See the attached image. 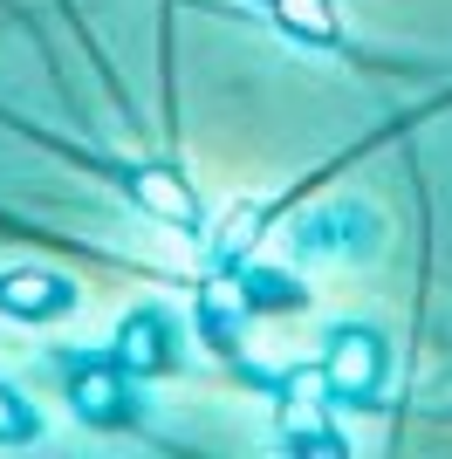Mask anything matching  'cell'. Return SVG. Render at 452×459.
<instances>
[{
	"label": "cell",
	"instance_id": "1",
	"mask_svg": "<svg viewBox=\"0 0 452 459\" xmlns=\"http://www.w3.org/2000/svg\"><path fill=\"white\" fill-rule=\"evenodd\" d=\"M131 192H137V206H144L151 220H165V227H178V233L199 227V199L186 192V178L158 172V165H137V172H131Z\"/></svg>",
	"mask_w": 452,
	"mask_h": 459
},
{
	"label": "cell",
	"instance_id": "4",
	"mask_svg": "<svg viewBox=\"0 0 452 459\" xmlns=\"http://www.w3.org/2000/svg\"><path fill=\"white\" fill-rule=\"evenodd\" d=\"M377 377V336H363V329H350L336 343V384H350V391H363V384Z\"/></svg>",
	"mask_w": 452,
	"mask_h": 459
},
{
	"label": "cell",
	"instance_id": "5",
	"mask_svg": "<svg viewBox=\"0 0 452 459\" xmlns=\"http://www.w3.org/2000/svg\"><path fill=\"white\" fill-rule=\"evenodd\" d=\"M0 439H35V411H28V404L21 398H7V391H0Z\"/></svg>",
	"mask_w": 452,
	"mask_h": 459
},
{
	"label": "cell",
	"instance_id": "2",
	"mask_svg": "<svg viewBox=\"0 0 452 459\" xmlns=\"http://www.w3.org/2000/svg\"><path fill=\"white\" fill-rule=\"evenodd\" d=\"M69 281H56V274H7L0 281V308H14V316H48V308H69Z\"/></svg>",
	"mask_w": 452,
	"mask_h": 459
},
{
	"label": "cell",
	"instance_id": "3",
	"mask_svg": "<svg viewBox=\"0 0 452 459\" xmlns=\"http://www.w3.org/2000/svg\"><path fill=\"white\" fill-rule=\"evenodd\" d=\"M267 7H274V21H282L288 35L322 41V48H343V21H336L329 0H267Z\"/></svg>",
	"mask_w": 452,
	"mask_h": 459
}]
</instances>
